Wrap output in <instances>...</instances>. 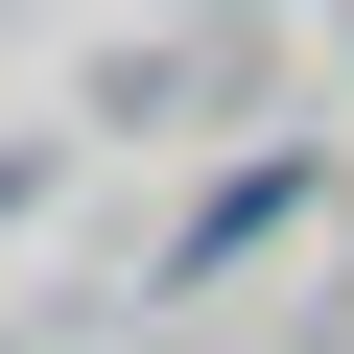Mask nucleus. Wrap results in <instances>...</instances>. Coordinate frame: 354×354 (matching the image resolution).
<instances>
[{
	"mask_svg": "<svg viewBox=\"0 0 354 354\" xmlns=\"http://www.w3.org/2000/svg\"><path fill=\"white\" fill-rule=\"evenodd\" d=\"M283 213H307V165L260 142V165H236V189H189V236H165V283H236V260H260Z\"/></svg>",
	"mask_w": 354,
	"mask_h": 354,
	"instance_id": "1",
	"label": "nucleus"
}]
</instances>
